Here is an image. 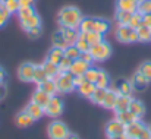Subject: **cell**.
Returning a JSON list of instances; mask_svg holds the SVG:
<instances>
[{
  "instance_id": "cell-4",
  "label": "cell",
  "mask_w": 151,
  "mask_h": 139,
  "mask_svg": "<svg viewBox=\"0 0 151 139\" xmlns=\"http://www.w3.org/2000/svg\"><path fill=\"white\" fill-rule=\"evenodd\" d=\"M116 38L120 43L131 44V43L138 41V34H137V29L131 28L129 25H119V28L116 29Z\"/></svg>"
},
{
  "instance_id": "cell-14",
  "label": "cell",
  "mask_w": 151,
  "mask_h": 139,
  "mask_svg": "<svg viewBox=\"0 0 151 139\" xmlns=\"http://www.w3.org/2000/svg\"><path fill=\"white\" fill-rule=\"evenodd\" d=\"M116 91H117L119 95H128V97H132L134 88H132L131 81L123 79V78L117 79V82H116Z\"/></svg>"
},
{
  "instance_id": "cell-32",
  "label": "cell",
  "mask_w": 151,
  "mask_h": 139,
  "mask_svg": "<svg viewBox=\"0 0 151 139\" xmlns=\"http://www.w3.org/2000/svg\"><path fill=\"white\" fill-rule=\"evenodd\" d=\"M107 92V90L106 88H96L94 90V92L93 95L90 97V100L94 102V104H97V105H101L103 104V101H104V95Z\"/></svg>"
},
{
  "instance_id": "cell-31",
  "label": "cell",
  "mask_w": 151,
  "mask_h": 139,
  "mask_svg": "<svg viewBox=\"0 0 151 139\" xmlns=\"http://www.w3.org/2000/svg\"><path fill=\"white\" fill-rule=\"evenodd\" d=\"M43 67H44V70H46V73H47L49 78H56V76L60 73L59 66L54 64V63H51V62H49L47 59H46V62L43 63Z\"/></svg>"
},
{
  "instance_id": "cell-40",
  "label": "cell",
  "mask_w": 151,
  "mask_h": 139,
  "mask_svg": "<svg viewBox=\"0 0 151 139\" xmlns=\"http://www.w3.org/2000/svg\"><path fill=\"white\" fill-rule=\"evenodd\" d=\"M65 56L69 57V59H72V60H76V59H79L81 51L76 48L75 44H73V46H68L66 48H65Z\"/></svg>"
},
{
  "instance_id": "cell-10",
  "label": "cell",
  "mask_w": 151,
  "mask_h": 139,
  "mask_svg": "<svg viewBox=\"0 0 151 139\" xmlns=\"http://www.w3.org/2000/svg\"><path fill=\"white\" fill-rule=\"evenodd\" d=\"M90 66L91 64L87 63V62H84L82 59H76V60H72V64L69 67V72L73 76H81V75H84L90 69Z\"/></svg>"
},
{
  "instance_id": "cell-50",
  "label": "cell",
  "mask_w": 151,
  "mask_h": 139,
  "mask_svg": "<svg viewBox=\"0 0 151 139\" xmlns=\"http://www.w3.org/2000/svg\"><path fill=\"white\" fill-rule=\"evenodd\" d=\"M139 139H151V132H150V128H148V126L144 128V130H142Z\"/></svg>"
},
{
  "instance_id": "cell-46",
  "label": "cell",
  "mask_w": 151,
  "mask_h": 139,
  "mask_svg": "<svg viewBox=\"0 0 151 139\" xmlns=\"http://www.w3.org/2000/svg\"><path fill=\"white\" fill-rule=\"evenodd\" d=\"M27 34H28V37H29V38H32V40L40 38V37H41V27L31 28V29H28V31H27Z\"/></svg>"
},
{
  "instance_id": "cell-34",
  "label": "cell",
  "mask_w": 151,
  "mask_h": 139,
  "mask_svg": "<svg viewBox=\"0 0 151 139\" xmlns=\"http://www.w3.org/2000/svg\"><path fill=\"white\" fill-rule=\"evenodd\" d=\"M94 19L96 18H82L81 25H79V32H88V31H94Z\"/></svg>"
},
{
  "instance_id": "cell-24",
  "label": "cell",
  "mask_w": 151,
  "mask_h": 139,
  "mask_svg": "<svg viewBox=\"0 0 151 139\" xmlns=\"http://www.w3.org/2000/svg\"><path fill=\"white\" fill-rule=\"evenodd\" d=\"M131 100H132V97H128V95H119V97H117V101H116L114 111L117 113V111H125V110H129Z\"/></svg>"
},
{
  "instance_id": "cell-30",
  "label": "cell",
  "mask_w": 151,
  "mask_h": 139,
  "mask_svg": "<svg viewBox=\"0 0 151 139\" xmlns=\"http://www.w3.org/2000/svg\"><path fill=\"white\" fill-rule=\"evenodd\" d=\"M132 18V12H128V10H119L116 12V21L119 25H129V21Z\"/></svg>"
},
{
  "instance_id": "cell-7",
  "label": "cell",
  "mask_w": 151,
  "mask_h": 139,
  "mask_svg": "<svg viewBox=\"0 0 151 139\" xmlns=\"http://www.w3.org/2000/svg\"><path fill=\"white\" fill-rule=\"evenodd\" d=\"M34 70H35L34 63H22L18 69V76L22 82H32L34 81Z\"/></svg>"
},
{
  "instance_id": "cell-52",
  "label": "cell",
  "mask_w": 151,
  "mask_h": 139,
  "mask_svg": "<svg viewBox=\"0 0 151 139\" xmlns=\"http://www.w3.org/2000/svg\"><path fill=\"white\" fill-rule=\"evenodd\" d=\"M4 79H6V72H4V69L0 66V84H4Z\"/></svg>"
},
{
  "instance_id": "cell-47",
  "label": "cell",
  "mask_w": 151,
  "mask_h": 139,
  "mask_svg": "<svg viewBox=\"0 0 151 139\" xmlns=\"http://www.w3.org/2000/svg\"><path fill=\"white\" fill-rule=\"evenodd\" d=\"M79 59H82L84 62H87V63H90V64H93V62H94V59H93V54H91L90 51H84V53H81Z\"/></svg>"
},
{
  "instance_id": "cell-22",
  "label": "cell",
  "mask_w": 151,
  "mask_h": 139,
  "mask_svg": "<svg viewBox=\"0 0 151 139\" xmlns=\"http://www.w3.org/2000/svg\"><path fill=\"white\" fill-rule=\"evenodd\" d=\"M97 87H96V84H93V82H88V81H85L81 87H78L76 88V91L78 94L81 95V97H84V98H90L93 92H94V90H96Z\"/></svg>"
},
{
  "instance_id": "cell-37",
  "label": "cell",
  "mask_w": 151,
  "mask_h": 139,
  "mask_svg": "<svg viewBox=\"0 0 151 139\" xmlns=\"http://www.w3.org/2000/svg\"><path fill=\"white\" fill-rule=\"evenodd\" d=\"M53 46L60 47V48H63V50L68 47V43L65 41V37H63V34H62V29H59V31H56V32L53 34Z\"/></svg>"
},
{
  "instance_id": "cell-9",
  "label": "cell",
  "mask_w": 151,
  "mask_h": 139,
  "mask_svg": "<svg viewBox=\"0 0 151 139\" xmlns=\"http://www.w3.org/2000/svg\"><path fill=\"white\" fill-rule=\"evenodd\" d=\"M131 84H132L134 91H139V92H141V91H145V90H147L150 81H148L139 70H137V72L132 75V78H131Z\"/></svg>"
},
{
  "instance_id": "cell-16",
  "label": "cell",
  "mask_w": 151,
  "mask_h": 139,
  "mask_svg": "<svg viewBox=\"0 0 151 139\" xmlns=\"http://www.w3.org/2000/svg\"><path fill=\"white\" fill-rule=\"evenodd\" d=\"M62 34L65 37V41L68 43V46H73L79 37V29L78 28H62Z\"/></svg>"
},
{
  "instance_id": "cell-33",
  "label": "cell",
  "mask_w": 151,
  "mask_h": 139,
  "mask_svg": "<svg viewBox=\"0 0 151 139\" xmlns=\"http://www.w3.org/2000/svg\"><path fill=\"white\" fill-rule=\"evenodd\" d=\"M96 87H97V88H106V90L110 87V76H109L104 70H100L99 78H97V81H96Z\"/></svg>"
},
{
  "instance_id": "cell-12",
  "label": "cell",
  "mask_w": 151,
  "mask_h": 139,
  "mask_svg": "<svg viewBox=\"0 0 151 139\" xmlns=\"http://www.w3.org/2000/svg\"><path fill=\"white\" fill-rule=\"evenodd\" d=\"M117 97L119 94L116 90H111V88H107V92L104 95V101L101 104V107L107 108V110H114L116 107V101H117Z\"/></svg>"
},
{
  "instance_id": "cell-45",
  "label": "cell",
  "mask_w": 151,
  "mask_h": 139,
  "mask_svg": "<svg viewBox=\"0 0 151 139\" xmlns=\"http://www.w3.org/2000/svg\"><path fill=\"white\" fill-rule=\"evenodd\" d=\"M9 18H10V13L4 9L3 4H0V28L9 21Z\"/></svg>"
},
{
  "instance_id": "cell-2",
  "label": "cell",
  "mask_w": 151,
  "mask_h": 139,
  "mask_svg": "<svg viewBox=\"0 0 151 139\" xmlns=\"http://www.w3.org/2000/svg\"><path fill=\"white\" fill-rule=\"evenodd\" d=\"M56 81L57 85V92L59 94H69L75 91V85H73V75L70 72H60L56 78H53Z\"/></svg>"
},
{
  "instance_id": "cell-44",
  "label": "cell",
  "mask_w": 151,
  "mask_h": 139,
  "mask_svg": "<svg viewBox=\"0 0 151 139\" xmlns=\"http://www.w3.org/2000/svg\"><path fill=\"white\" fill-rule=\"evenodd\" d=\"M70 64H72V59H69V57L65 56V57L60 60V63H59V70H60V72H69Z\"/></svg>"
},
{
  "instance_id": "cell-28",
  "label": "cell",
  "mask_w": 151,
  "mask_h": 139,
  "mask_svg": "<svg viewBox=\"0 0 151 139\" xmlns=\"http://www.w3.org/2000/svg\"><path fill=\"white\" fill-rule=\"evenodd\" d=\"M137 34H138V41L141 43H148L151 41V28L141 25L139 28H137Z\"/></svg>"
},
{
  "instance_id": "cell-55",
  "label": "cell",
  "mask_w": 151,
  "mask_h": 139,
  "mask_svg": "<svg viewBox=\"0 0 151 139\" xmlns=\"http://www.w3.org/2000/svg\"><path fill=\"white\" fill-rule=\"evenodd\" d=\"M65 139H79V136H78V135H75V133H70V132H69V133H68V136H66Z\"/></svg>"
},
{
  "instance_id": "cell-11",
  "label": "cell",
  "mask_w": 151,
  "mask_h": 139,
  "mask_svg": "<svg viewBox=\"0 0 151 139\" xmlns=\"http://www.w3.org/2000/svg\"><path fill=\"white\" fill-rule=\"evenodd\" d=\"M125 130H126V126H125L122 122H119L117 119L110 120V122L106 125V133H107V136L122 135V133H125Z\"/></svg>"
},
{
  "instance_id": "cell-56",
  "label": "cell",
  "mask_w": 151,
  "mask_h": 139,
  "mask_svg": "<svg viewBox=\"0 0 151 139\" xmlns=\"http://www.w3.org/2000/svg\"><path fill=\"white\" fill-rule=\"evenodd\" d=\"M1 3H3V0H0V4H1Z\"/></svg>"
},
{
  "instance_id": "cell-3",
  "label": "cell",
  "mask_w": 151,
  "mask_h": 139,
  "mask_svg": "<svg viewBox=\"0 0 151 139\" xmlns=\"http://www.w3.org/2000/svg\"><path fill=\"white\" fill-rule=\"evenodd\" d=\"M90 53L93 54L94 62H104L111 56V46L107 41H101L99 44H94L90 48Z\"/></svg>"
},
{
  "instance_id": "cell-17",
  "label": "cell",
  "mask_w": 151,
  "mask_h": 139,
  "mask_svg": "<svg viewBox=\"0 0 151 139\" xmlns=\"http://www.w3.org/2000/svg\"><path fill=\"white\" fill-rule=\"evenodd\" d=\"M50 98L51 97L47 92H44L41 88H37V91L32 94V100H31V101H34V102H37L38 105H41L43 108H46V105L49 104Z\"/></svg>"
},
{
  "instance_id": "cell-36",
  "label": "cell",
  "mask_w": 151,
  "mask_h": 139,
  "mask_svg": "<svg viewBox=\"0 0 151 139\" xmlns=\"http://www.w3.org/2000/svg\"><path fill=\"white\" fill-rule=\"evenodd\" d=\"M1 4L4 6V9H6L10 15H12V13H18V10H19V7H21L19 0H3Z\"/></svg>"
},
{
  "instance_id": "cell-57",
  "label": "cell",
  "mask_w": 151,
  "mask_h": 139,
  "mask_svg": "<svg viewBox=\"0 0 151 139\" xmlns=\"http://www.w3.org/2000/svg\"><path fill=\"white\" fill-rule=\"evenodd\" d=\"M148 128H150V132H151V125H150V126H148Z\"/></svg>"
},
{
  "instance_id": "cell-41",
  "label": "cell",
  "mask_w": 151,
  "mask_h": 139,
  "mask_svg": "<svg viewBox=\"0 0 151 139\" xmlns=\"http://www.w3.org/2000/svg\"><path fill=\"white\" fill-rule=\"evenodd\" d=\"M141 25H142V15H141L139 12H134V13H132V18H131V21H129V27L134 28V29H137V28H139Z\"/></svg>"
},
{
  "instance_id": "cell-6",
  "label": "cell",
  "mask_w": 151,
  "mask_h": 139,
  "mask_svg": "<svg viewBox=\"0 0 151 139\" xmlns=\"http://www.w3.org/2000/svg\"><path fill=\"white\" fill-rule=\"evenodd\" d=\"M62 113H63V101H62V98H59L57 95L51 97L49 104L44 108V114L51 117V119H57Z\"/></svg>"
},
{
  "instance_id": "cell-1",
  "label": "cell",
  "mask_w": 151,
  "mask_h": 139,
  "mask_svg": "<svg viewBox=\"0 0 151 139\" xmlns=\"http://www.w3.org/2000/svg\"><path fill=\"white\" fill-rule=\"evenodd\" d=\"M82 15L81 10L75 6H65L60 9L59 15H57V22L62 28H79L81 21H82Z\"/></svg>"
},
{
  "instance_id": "cell-39",
  "label": "cell",
  "mask_w": 151,
  "mask_h": 139,
  "mask_svg": "<svg viewBox=\"0 0 151 139\" xmlns=\"http://www.w3.org/2000/svg\"><path fill=\"white\" fill-rule=\"evenodd\" d=\"M99 73H100V69H97V67H94V66H90V69L84 73V76H85V79H87L88 82L96 84V81H97V78H99Z\"/></svg>"
},
{
  "instance_id": "cell-8",
  "label": "cell",
  "mask_w": 151,
  "mask_h": 139,
  "mask_svg": "<svg viewBox=\"0 0 151 139\" xmlns=\"http://www.w3.org/2000/svg\"><path fill=\"white\" fill-rule=\"evenodd\" d=\"M145 125L141 122V119H137L135 122H132L131 125L126 126V130H125V135L129 139H139L142 130H144Z\"/></svg>"
},
{
  "instance_id": "cell-35",
  "label": "cell",
  "mask_w": 151,
  "mask_h": 139,
  "mask_svg": "<svg viewBox=\"0 0 151 139\" xmlns=\"http://www.w3.org/2000/svg\"><path fill=\"white\" fill-rule=\"evenodd\" d=\"M75 46H76V48H78L81 53H84V51H90V48H91V44L85 40L84 32H79V37H78V40H76Z\"/></svg>"
},
{
  "instance_id": "cell-38",
  "label": "cell",
  "mask_w": 151,
  "mask_h": 139,
  "mask_svg": "<svg viewBox=\"0 0 151 139\" xmlns=\"http://www.w3.org/2000/svg\"><path fill=\"white\" fill-rule=\"evenodd\" d=\"M34 13H37V12L34 10L32 6H21L19 10H18L19 21H24V19H27L28 16H31V15H34Z\"/></svg>"
},
{
  "instance_id": "cell-48",
  "label": "cell",
  "mask_w": 151,
  "mask_h": 139,
  "mask_svg": "<svg viewBox=\"0 0 151 139\" xmlns=\"http://www.w3.org/2000/svg\"><path fill=\"white\" fill-rule=\"evenodd\" d=\"M85 81H87V79H85V76H84V75H81V76H73V85H75V88L81 87Z\"/></svg>"
},
{
  "instance_id": "cell-25",
  "label": "cell",
  "mask_w": 151,
  "mask_h": 139,
  "mask_svg": "<svg viewBox=\"0 0 151 139\" xmlns=\"http://www.w3.org/2000/svg\"><path fill=\"white\" fill-rule=\"evenodd\" d=\"M49 79V76H47V73H46V70H44V67H43V64H35V70H34V81L32 82H35L37 85H40V84H43L44 81H47Z\"/></svg>"
},
{
  "instance_id": "cell-43",
  "label": "cell",
  "mask_w": 151,
  "mask_h": 139,
  "mask_svg": "<svg viewBox=\"0 0 151 139\" xmlns=\"http://www.w3.org/2000/svg\"><path fill=\"white\" fill-rule=\"evenodd\" d=\"M148 81H151V62H144L141 66H139V69H138Z\"/></svg>"
},
{
  "instance_id": "cell-18",
  "label": "cell",
  "mask_w": 151,
  "mask_h": 139,
  "mask_svg": "<svg viewBox=\"0 0 151 139\" xmlns=\"http://www.w3.org/2000/svg\"><path fill=\"white\" fill-rule=\"evenodd\" d=\"M15 122H16V126H19V128H29L35 120L24 110V111H21V113H18L16 114V119H15Z\"/></svg>"
},
{
  "instance_id": "cell-23",
  "label": "cell",
  "mask_w": 151,
  "mask_h": 139,
  "mask_svg": "<svg viewBox=\"0 0 151 139\" xmlns=\"http://www.w3.org/2000/svg\"><path fill=\"white\" fill-rule=\"evenodd\" d=\"M117 9L134 13L138 10V1L137 0H117Z\"/></svg>"
},
{
  "instance_id": "cell-58",
  "label": "cell",
  "mask_w": 151,
  "mask_h": 139,
  "mask_svg": "<svg viewBox=\"0 0 151 139\" xmlns=\"http://www.w3.org/2000/svg\"><path fill=\"white\" fill-rule=\"evenodd\" d=\"M137 1H139V0H137Z\"/></svg>"
},
{
  "instance_id": "cell-19",
  "label": "cell",
  "mask_w": 151,
  "mask_h": 139,
  "mask_svg": "<svg viewBox=\"0 0 151 139\" xmlns=\"http://www.w3.org/2000/svg\"><path fill=\"white\" fill-rule=\"evenodd\" d=\"M21 25H22V28H24L25 31H28V29H31V28H35V27H41V18H40L37 13H34V15L28 16L27 19L21 21Z\"/></svg>"
},
{
  "instance_id": "cell-54",
  "label": "cell",
  "mask_w": 151,
  "mask_h": 139,
  "mask_svg": "<svg viewBox=\"0 0 151 139\" xmlns=\"http://www.w3.org/2000/svg\"><path fill=\"white\" fill-rule=\"evenodd\" d=\"M107 139H129L125 133H122V135H113V136H107Z\"/></svg>"
},
{
  "instance_id": "cell-21",
  "label": "cell",
  "mask_w": 151,
  "mask_h": 139,
  "mask_svg": "<svg viewBox=\"0 0 151 139\" xmlns=\"http://www.w3.org/2000/svg\"><path fill=\"white\" fill-rule=\"evenodd\" d=\"M38 88H41L44 92H47L50 97H54V95H57V85H56V81L53 79V78H49L47 81H44L43 84H40L38 85Z\"/></svg>"
},
{
  "instance_id": "cell-51",
  "label": "cell",
  "mask_w": 151,
  "mask_h": 139,
  "mask_svg": "<svg viewBox=\"0 0 151 139\" xmlns=\"http://www.w3.org/2000/svg\"><path fill=\"white\" fill-rule=\"evenodd\" d=\"M6 92H7V91H6V85H4V84H0V101L6 97Z\"/></svg>"
},
{
  "instance_id": "cell-29",
  "label": "cell",
  "mask_w": 151,
  "mask_h": 139,
  "mask_svg": "<svg viewBox=\"0 0 151 139\" xmlns=\"http://www.w3.org/2000/svg\"><path fill=\"white\" fill-rule=\"evenodd\" d=\"M84 35H85V40H87L91 46L99 44V43H101V41L104 40V35L100 34V32H97V31H88V32H84Z\"/></svg>"
},
{
  "instance_id": "cell-42",
  "label": "cell",
  "mask_w": 151,
  "mask_h": 139,
  "mask_svg": "<svg viewBox=\"0 0 151 139\" xmlns=\"http://www.w3.org/2000/svg\"><path fill=\"white\" fill-rule=\"evenodd\" d=\"M141 15H147L151 13V0H139L138 1V10Z\"/></svg>"
},
{
  "instance_id": "cell-15",
  "label": "cell",
  "mask_w": 151,
  "mask_h": 139,
  "mask_svg": "<svg viewBox=\"0 0 151 139\" xmlns=\"http://www.w3.org/2000/svg\"><path fill=\"white\" fill-rule=\"evenodd\" d=\"M25 111L34 119V120H40L43 116H44V108L41 105H38L37 102L31 101L27 107H25Z\"/></svg>"
},
{
  "instance_id": "cell-53",
  "label": "cell",
  "mask_w": 151,
  "mask_h": 139,
  "mask_svg": "<svg viewBox=\"0 0 151 139\" xmlns=\"http://www.w3.org/2000/svg\"><path fill=\"white\" fill-rule=\"evenodd\" d=\"M34 1H35V0H19L21 6H32Z\"/></svg>"
},
{
  "instance_id": "cell-27",
  "label": "cell",
  "mask_w": 151,
  "mask_h": 139,
  "mask_svg": "<svg viewBox=\"0 0 151 139\" xmlns=\"http://www.w3.org/2000/svg\"><path fill=\"white\" fill-rule=\"evenodd\" d=\"M109 29H110V22L107 19H103V18H96L94 19V31H97V32L104 35Z\"/></svg>"
},
{
  "instance_id": "cell-5",
  "label": "cell",
  "mask_w": 151,
  "mask_h": 139,
  "mask_svg": "<svg viewBox=\"0 0 151 139\" xmlns=\"http://www.w3.org/2000/svg\"><path fill=\"white\" fill-rule=\"evenodd\" d=\"M69 133V129L68 126L63 123V122H51L47 128V135L50 139H65Z\"/></svg>"
},
{
  "instance_id": "cell-13",
  "label": "cell",
  "mask_w": 151,
  "mask_h": 139,
  "mask_svg": "<svg viewBox=\"0 0 151 139\" xmlns=\"http://www.w3.org/2000/svg\"><path fill=\"white\" fill-rule=\"evenodd\" d=\"M129 111L137 117V119H142L144 114H145V105L142 101L137 100V98H132L131 100V104H129Z\"/></svg>"
},
{
  "instance_id": "cell-26",
  "label": "cell",
  "mask_w": 151,
  "mask_h": 139,
  "mask_svg": "<svg viewBox=\"0 0 151 139\" xmlns=\"http://www.w3.org/2000/svg\"><path fill=\"white\" fill-rule=\"evenodd\" d=\"M116 119L119 120V122H122L125 126H128V125H131L132 122H135L137 120V117L129 111V110H125V111H117L116 113Z\"/></svg>"
},
{
  "instance_id": "cell-20",
  "label": "cell",
  "mask_w": 151,
  "mask_h": 139,
  "mask_svg": "<svg viewBox=\"0 0 151 139\" xmlns=\"http://www.w3.org/2000/svg\"><path fill=\"white\" fill-rule=\"evenodd\" d=\"M63 57H65V50L60 48V47H54V46H53V48L47 54V60L51 62V63H54V64H57V66H59V63H60V60Z\"/></svg>"
},
{
  "instance_id": "cell-49",
  "label": "cell",
  "mask_w": 151,
  "mask_h": 139,
  "mask_svg": "<svg viewBox=\"0 0 151 139\" xmlns=\"http://www.w3.org/2000/svg\"><path fill=\"white\" fill-rule=\"evenodd\" d=\"M142 25H144V27H148V28H151V13L142 15Z\"/></svg>"
}]
</instances>
